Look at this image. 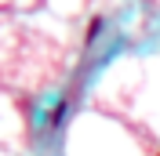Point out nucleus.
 <instances>
[{
    "label": "nucleus",
    "mask_w": 160,
    "mask_h": 156,
    "mask_svg": "<svg viewBox=\"0 0 160 156\" xmlns=\"http://www.w3.org/2000/svg\"><path fill=\"white\" fill-rule=\"evenodd\" d=\"M102 33V18H91V26H88V40H95Z\"/></svg>",
    "instance_id": "1"
}]
</instances>
